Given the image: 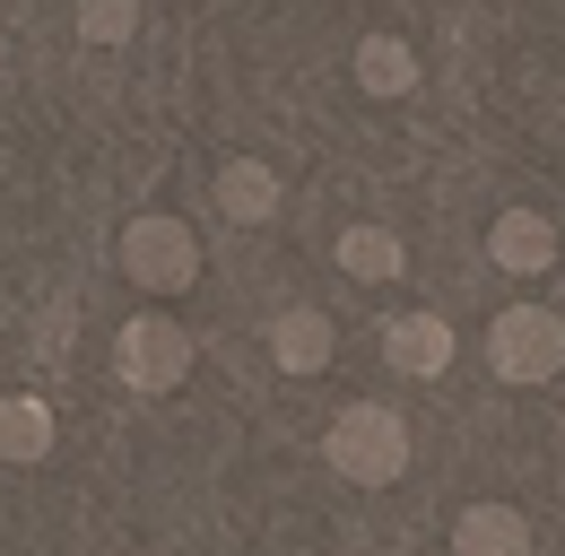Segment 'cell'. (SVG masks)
Returning a JSON list of instances; mask_svg holds the SVG:
<instances>
[{
  "instance_id": "8",
  "label": "cell",
  "mask_w": 565,
  "mask_h": 556,
  "mask_svg": "<svg viewBox=\"0 0 565 556\" xmlns=\"http://www.w3.org/2000/svg\"><path fill=\"white\" fill-rule=\"evenodd\" d=\"M217 209H226L235 226H262V217H279V174H270L262 157H235V165L217 174Z\"/></svg>"
},
{
  "instance_id": "6",
  "label": "cell",
  "mask_w": 565,
  "mask_h": 556,
  "mask_svg": "<svg viewBox=\"0 0 565 556\" xmlns=\"http://www.w3.org/2000/svg\"><path fill=\"white\" fill-rule=\"evenodd\" d=\"M488 253L504 270H548V261H557V226H548L540 209H504L495 235H488Z\"/></svg>"
},
{
  "instance_id": "3",
  "label": "cell",
  "mask_w": 565,
  "mask_h": 556,
  "mask_svg": "<svg viewBox=\"0 0 565 556\" xmlns=\"http://www.w3.org/2000/svg\"><path fill=\"white\" fill-rule=\"evenodd\" d=\"M114 365H122V383H131V392H174V383L192 374V340H183L174 322H122Z\"/></svg>"
},
{
  "instance_id": "7",
  "label": "cell",
  "mask_w": 565,
  "mask_h": 556,
  "mask_svg": "<svg viewBox=\"0 0 565 556\" xmlns=\"http://www.w3.org/2000/svg\"><path fill=\"white\" fill-rule=\"evenodd\" d=\"M383 356H392L401 374H444V365H452V331H444L435 313H401V322L383 331Z\"/></svg>"
},
{
  "instance_id": "2",
  "label": "cell",
  "mask_w": 565,
  "mask_h": 556,
  "mask_svg": "<svg viewBox=\"0 0 565 556\" xmlns=\"http://www.w3.org/2000/svg\"><path fill=\"white\" fill-rule=\"evenodd\" d=\"M488 356L504 383H557L565 365V322L548 313V304H504L488 331Z\"/></svg>"
},
{
  "instance_id": "13",
  "label": "cell",
  "mask_w": 565,
  "mask_h": 556,
  "mask_svg": "<svg viewBox=\"0 0 565 556\" xmlns=\"http://www.w3.org/2000/svg\"><path fill=\"white\" fill-rule=\"evenodd\" d=\"M78 35L87 44H122V35H140V9L131 0H87L78 9Z\"/></svg>"
},
{
  "instance_id": "5",
  "label": "cell",
  "mask_w": 565,
  "mask_h": 556,
  "mask_svg": "<svg viewBox=\"0 0 565 556\" xmlns=\"http://www.w3.org/2000/svg\"><path fill=\"white\" fill-rule=\"evenodd\" d=\"M452 556H531V531L513 504H470L452 522Z\"/></svg>"
},
{
  "instance_id": "10",
  "label": "cell",
  "mask_w": 565,
  "mask_h": 556,
  "mask_svg": "<svg viewBox=\"0 0 565 556\" xmlns=\"http://www.w3.org/2000/svg\"><path fill=\"white\" fill-rule=\"evenodd\" d=\"M356 87H365V96H409V87H418V53H409L401 35H365V44H356Z\"/></svg>"
},
{
  "instance_id": "1",
  "label": "cell",
  "mask_w": 565,
  "mask_h": 556,
  "mask_svg": "<svg viewBox=\"0 0 565 556\" xmlns=\"http://www.w3.org/2000/svg\"><path fill=\"white\" fill-rule=\"evenodd\" d=\"M322 452H331V470L349 487H392L409 470V426L392 409H349L331 435H322Z\"/></svg>"
},
{
  "instance_id": "9",
  "label": "cell",
  "mask_w": 565,
  "mask_h": 556,
  "mask_svg": "<svg viewBox=\"0 0 565 556\" xmlns=\"http://www.w3.org/2000/svg\"><path fill=\"white\" fill-rule=\"evenodd\" d=\"M270 348H279L287 374H322V365H331V322H322L313 304H296V313L270 322Z\"/></svg>"
},
{
  "instance_id": "12",
  "label": "cell",
  "mask_w": 565,
  "mask_h": 556,
  "mask_svg": "<svg viewBox=\"0 0 565 556\" xmlns=\"http://www.w3.org/2000/svg\"><path fill=\"white\" fill-rule=\"evenodd\" d=\"M340 270H349V278H401V235L349 226V235H340Z\"/></svg>"
},
{
  "instance_id": "11",
  "label": "cell",
  "mask_w": 565,
  "mask_h": 556,
  "mask_svg": "<svg viewBox=\"0 0 565 556\" xmlns=\"http://www.w3.org/2000/svg\"><path fill=\"white\" fill-rule=\"evenodd\" d=\"M53 452V409L44 400H0V461H44Z\"/></svg>"
},
{
  "instance_id": "4",
  "label": "cell",
  "mask_w": 565,
  "mask_h": 556,
  "mask_svg": "<svg viewBox=\"0 0 565 556\" xmlns=\"http://www.w3.org/2000/svg\"><path fill=\"white\" fill-rule=\"evenodd\" d=\"M122 270L140 287H192V226L183 217H131L122 226Z\"/></svg>"
}]
</instances>
